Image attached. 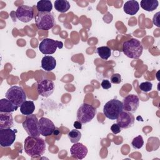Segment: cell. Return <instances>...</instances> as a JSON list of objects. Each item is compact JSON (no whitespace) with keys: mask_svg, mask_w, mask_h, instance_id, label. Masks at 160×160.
I'll return each instance as SVG.
<instances>
[{"mask_svg":"<svg viewBox=\"0 0 160 160\" xmlns=\"http://www.w3.org/2000/svg\"><path fill=\"white\" fill-rule=\"evenodd\" d=\"M159 12H157L153 17L152 19V22L154 23V24L156 25L158 27H159Z\"/></svg>","mask_w":160,"mask_h":160,"instance_id":"obj_31","label":"cell"},{"mask_svg":"<svg viewBox=\"0 0 160 160\" xmlns=\"http://www.w3.org/2000/svg\"><path fill=\"white\" fill-rule=\"evenodd\" d=\"M24 148L28 156L32 158L39 157L45 152L46 142L41 138L29 136L24 140Z\"/></svg>","mask_w":160,"mask_h":160,"instance_id":"obj_1","label":"cell"},{"mask_svg":"<svg viewBox=\"0 0 160 160\" xmlns=\"http://www.w3.org/2000/svg\"><path fill=\"white\" fill-rule=\"evenodd\" d=\"M6 98L11 101L12 103L20 107L26 100V94L23 89L18 86H11L8 89L6 94Z\"/></svg>","mask_w":160,"mask_h":160,"instance_id":"obj_5","label":"cell"},{"mask_svg":"<svg viewBox=\"0 0 160 160\" xmlns=\"http://www.w3.org/2000/svg\"><path fill=\"white\" fill-rule=\"evenodd\" d=\"M131 144L134 149H139L141 148L142 147V146L144 145V140H143L142 137L141 135H139V136L135 137L132 139Z\"/></svg>","mask_w":160,"mask_h":160,"instance_id":"obj_26","label":"cell"},{"mask_svg":"<svg viewBox=\"0 0 160 160\" xmlns=\"http://www.w3.org/2000/svg\"><path fill=\"white\" fill-rule=\"evenodd\" d=\"M13 124L12 112H0V129L11 128Z\"/></svg>","mask_w":160,"mask_h":160,"instance_id":"obj_16","label":"cell"},{"mask_svg":"<svg viewBox=\"0 0 160 160\" xmlns=\"http://www.w3.org/2000/svg\"><path fill=\"white\" fill-rule=\"evenodd\" d=\"M54 89V84L51 80L44 78L38 82L37 91L38 94L42 97H49L52 94Z\"/></svg>","mask_w":160,"mask_h":160,"instance_id":"obj_9","label":"cell"},{"mask_svg":"<svg viewBox=\"0 0 160 160\" xmlns=\"http://www.w3.org/2000/svg\"><path fill=\"white\" fill-rule=\"evenodd\" d=\"M152 84L149 81H146L141 82L139 85V89L143 92H149L152 89Z\"/></svg>","mask_w":160,"mask_h":160,"instance_id":"obj_27","label":"cell"},{"mask_svg":"<svg viewBox=\"0 0 160 160\" xmlns=\"http://www.w3.org/2000/svg\"><path fill=\"white\" fill-rule=\"evenodd\" d=\"M16 18L23 22H28L34 17V10L31 6L21 5L16 11Z\"/></svg>","mask_w":160,"mask_h":160,"instance_id":"obj_11","label":"cell"},{"mask_svg":"<svg viewBox=\"0 0 160 160\" xmlns=\"http://www.w3.org/2000/svg\"><path fill=\"white\" fill-rule=\"evenodd\" d=\"M111 82L113 84H119L121 82V75L118 73L113 74L111 77Z\"/></svg>","mask_w":160,"mask_h":160,"instance_id":"obj_28","label":"cell"},{"mask_svg":"<svg viewBox=\"0 0 160 160\" xmlns=\"http://www.w3.org/2000/svg\"><path fill=\"white\" fill-rule=\"evenodd\" d=\"M96 114V109L87 103H83L78 108L77 111V119L82 124L90 122Z\"/></svg>","mask_w":160,"mask_h":160,"instance_id":"obj_6","label":"cell"},{"mask_svg":"<svg viewBox=\"0 0 160 160\" xmlns=\"http://www.w3.org/2000/svg\"><path fill=\"white\" fill-rule=\"evenodd\" d=\"M68 136L72 143H76L80 140L81 138V133L79 130L72 129L68 132Z\"/></svg>","mask_w":160,"mask_h":160,"instance_id":"obj_25","label":"cell"},{"mask_svg":"<svg viewBox=\"0 0 160 160\" xmlns=\"http://www.w3.org/2000/svg\"><path fill=\"white\" fill-rule=\"evenodd\" d=\"M53 133H54V134L56 135V136H58V135L61 134V132H60L59 129H58V128H56V127H55V128H54V129Z\"/></svg>","mask_w":160,"mask_h":160,"instance_id":"obj_33","label":"cell"},{"mask_svg":"<svg viewBox=\"0 0 160 160\" xmlns=\"http://www.w3.org/2000/svg\"><path fill=\"white\" fill-rule=\"evenodd\" d=\"M123 110L125 111L135 112L139 105V99L137 95L129 94L123 99Z\"/></svg>","mask_w":160,"mask_h":160,"instance_id":"obj_13","label":"cell"},{"mask_svg":"<svg viewBox=\"0 0 160 160\" xmlns=\"http://www.w3.org/2000/svg\"><path fill=\"white\" fill-rule=\"evenodd\" d=\"M56 66V60L51 56H45L41 60V67L46 71H52Z\"/></svg>","mask_w":160,"mask_h":160,"instance_id":"obj_19","label":"cell"},{"mask_svg":"<svg viewBox=\"0 0 160 160\" xmlns=\"http://www.w3.org/2000/svg\"><path fill=\"white\" fill-rule=\"evenodd\" d=\"M63 43L61 41L50 38H45L39 43V49L44 54H52L56 51L57 48L62 49Z\"/></svg>","mask_w":160,"mask_h":160,"instance_id":"obj_7","label":"cell"},{"mask_svg":"<svg viewBox=\"0 0 160 160\" xmlns=\"http://www.w3.org/2000/svg\"><path fill=\"white\" fill-rule=\"evenodd\" d=\"M117 124L122 129H128L132 126L134 123V117L133 114L128 111H122L118 117Z\"/></svg>","mask_w":160,"mask_h":160,"instance_id":"obj_14","label":"cell"},{"mask_svg":"<svg viewBox=\"0 0 160 160\" xmlns=\"http://www.w3.org/2000/svg\"><path fill=\"white\" fill-rule=\"evenodd\" d=\"M38 122L39 120L36 115L31 114L26 116L22 125L29 136L39 137L40 133L39 132Z\"/></svg>","mask_w":160,"mask_h":160,"instance_id":"obj_8","label":"cell"},{"mask_svg":"<svg viewBox=\"0 0 160 160\" xmlns=\"http://www.w3.org/2000/svg\"><path fill=\"white\" fill-rule=\"evenodd\" d=\"M38 128L40 134L47 137L51 136L53 133L55 126L51 120L48 118L42 117L39 120Z\"/></svg>","mask_w":160,"mask_h":160,"instance_id":"obj_12","label":"cell"},{"mask_svg":"<svg viewBox=\"0 0 160 160\" xmlns=\"http://www.w3.org/2000/svg\"><path fill=\"white\" fill-rule=\"evenodd\" d=\"M88 152V150L87 147L78 142L74 143L70 149V152L72 157L78 159H82L84 158L86 156Z\"/></svg>","mask_w":160,"mask_h":160,"instance_id":"obj_15","label":"cell"},{"mask_svg":"<svg viewBox=\"0 0 160 160\" xmlns=\"http://www.w3.org/2000/svg\"><path fill=\"white\" fill-rule=\"evenodd\" d=\"M35 110V105L32 101H25L20 106V111L23 115L32 114Z\"/></svg>","mask_w":160,"mask_h":160,"instance_id":"obj_20","label":"cell"},{"mask_svg":"<svg viewBox=\"0 0 160 160\" xmlns=\"http://www.w3.org/2000/svg\"><path fill=\"white\" fill-rule=\"evenodd\" d=\"M143 46L141 42L135 38H131L123 42L122 51L128 58L138 59L142 54Z\"/></svg>","mask_w":160,"mask_h":160,"instance_id":"obj_2","label":"cell"},{"mask_svg":"<svg viewBox=\"0 0 160 160\" xmlns=\"http://www.w3.org/2000/svg\"><path fill=\"white\" fill-rule=\"evenodd\" d=\"M35 22L38 29L49 30L55 25V19L51 12H38Z\"/></svg>","mask_w":160,"mask_h":160,"instance_id":"obj_4","label":"cell"},{"mask_svg":"<svg viewBox=\"0 0 160 160\" xmlns=\"http://www.w3.org/2000/svg\"><path fill=\"white\" fill-rule=\"evenodd\" d=\"M36 9L38 12H51L52 9V2L49 0H41L37 2Z\"/></svg>","mask_w":160,"mask_h":160,"instance_id":"obj_22","label":"cell"},{"mask_svg":"<svg viewBox=\"0 0 160 160\" xmlns=\"http://www.w3.org/2000/svg\"><path fill=\"white\" fill-rule=\"evenodd\" d=\"M96 50L99 56L104 60L108 59L111 55V49L108 46H101L98 48Z\"/></svg>","mask_w":160,"mask_h":160,"instance_id":"obj_24","label":"cell"},{"mask_svg":"<svg viewBox=\"0 0 160 160\" xmlns=\"http://www.w3.org/2000/svg\"><path fill=\"white\" fill-rule=\"evenodd\" d=\"M70 4L67 0H56L54 1V8L56 11L63 13L67 12L70 8Z\"/></svg>","mask_w":160,"mask_h":160,"instance_id":"obj_23","label":"cell"},{"mask_svg":"<svg viewBox=\"0 0 160 160\" xmlns=\"http://www.w3.org/2000/svg\"><path fill=\"white\" fill-rule=\"evenodd\" d=\"M123 9L125 13L131 16H133L138 12L139 9V4L137 1H128L124 3Z\"/></svg>","mask_w":160,"mask_h":160,"instance_id":"obj_17","label":"cell"},{"mask_svg":"<svg viewBox=\"0 0 160 160\" xmlns=\"http://www.w3.org/2000/svg\"><path fill=\"white\" fill-rule=\"evenodd\" d=\"M101 86L104 89H108L111 88V84L108 79H104L101 82Z\"/></svg>","mask_w":160,"mask_h":160,"instance_id":"obj_30","label":"cell"},{"mask_svg":"<svg viewBox=\"0 0 160 160\" xmlns=\"http://www.w3.org/2000/svg\"><path fill=\"white\" fill-rule=\"evenodd\" d=\"M122 111H123L122 102L116 99L108 101L103 108L105 116L111 120L116 119Z\"/></svg>","mask_w":160,"mask_h":160,"instance_id":"obj_3","label":"cell"},{"mask_svg":"<svg viewBox=\"0 0 160 160\" xmlns=\"http://www.w3.org/2000/svg\"><path fill=\"white\" fill-rule=\"evenodd\" d=\"M16 129L11 128L0 129V145L2 147H9L13 144L16 139Z\"/></svg>","mask_w":160,"mask_h":160,"instance_id":"obj_10","label":"cell"},{"mask_svg":"<svg viewBox=\"0 0 160 160\" xmlns=\"http://www.w3.org/2000/svg\"><path fill=\"white\" fill-rule=\"evenodd\" d=\"M111 130L113 134H116L121 131V128L118 125V124L114 123L111 126Z\"/></svg>","mask_w":160,"mask_h":160,"instance_id":"obj_29","label":"cell"},{"mask_svg":"<svg viewBox=\"0 0 160 160\" xmlns=\"http://www.w3.org/2000/svg\"><path fill=\"white\" fill-rule=\"evenodd\" d=\"M73 126L78 129H81L82 128V123L79 121H76L74 124H73Z\"/></svg>","mask_w":160,"mask_h":160,"instance_id":"obj_32","label":"cell"},{"mask_svg":"<svg viewBox=\"0 0 160 160\" xmlns=\"http://www.w3.org/2000/svg\"><path fill=\"white\" fill-rule=\"evenodd\" d=\"M159 5L158 0H142L140 2L141 7L145 11L151 12L155 10Z\"/></svg>","mask_w":160,"mask_h":160,"instance_id":"obj_21","label":"cell"},{"mask_svg":"<svg viewBox=\"0 0 160 160\" xmlns=\"http://www.w3.org/2000/svg\"><path fill=\"white\" fill-rule=\"evenodd\" d=\"M19 107L12 103L7 98L0 100V112H12L16 111Z\"/></svg>","mask_w":160,"mask_h":160,"instance_id":"obj_18","label":"cell"}]
</instances>
